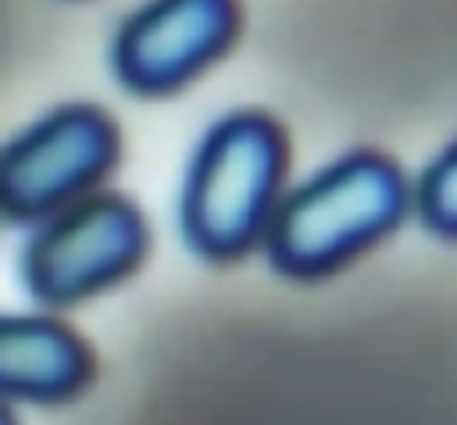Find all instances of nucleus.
I'll return each instance as SVG.
<instances>
[{"label":"nucleus","mask_w":457,"mask_h":425,"mask_svg":"<svg viewBox=\"0 0 457 425\" xmlns=\"http://www.w3.org/2000/svg\"><path fill=\"white\" fill-rule=\"evenodd\" d=\"M93 379L89 343L50 314H4L0 389L7 400L64 404Z\"/></svg>","instance_id":"6"},{"label":"nucleus","mask_w":457,"mask_h":425,"mask_svg":"<svg viewBox=\"0 0 457 425\" xmlns=\"http://www.w3.org/2000/svg\"><path fill=\"white\" fill-rule=\"evenodd\" d=\"M146 246L150 225L139 204L125 193L96 189L25 232L21 286L39 307H71L129 279Z\"/></svg>","instance_id":"4"},{"label":"nucleus","mask_w":457,"mask_h":425,"mask_svg":"<svg viewBox=\"0 0 457 425\" xmlns=\"http://www.w3.org/2000/svg\"><path fill=\"white\" fill-rule=\"evenodd\" d=\"M414 218L439 239H457V136L418 171Z\"/></svg>","instance_id":"7"},{"label":"nucleus","mask_w":457,"mask_h":425,"mask_svg":"<svg viewBox=\"0 0 457 425\" xmlns=\"http://www.w3.org/2000/svg\"><path fill=\"white\" fill-rule=\"evenodd\" d=\"M239 25V0H143L111 36V75L132 96H171L228 54Z\"/></svg>","instance_id":"5"},{"label":"nucleus","mask_w":457,"mask_h":425,"mask_svg":"<svg viewBox=\"0 0 457 425\" xmlns=\"http://www.w3.org/2000/svg\"><path fill=\"white\" fill-rule=\"evenodd\" d=\"M289 136L261 107L218 114L196 139L179 186L182 243L211 264H232L264 243L286 196Z\"/></svg>","instance_id":"1"},{"label":"nucleus","mask_w":457,"mask_h":425,"mask_svg":"<svg viewBox=\"0 0 457 425\" xmlns=\"http://www.w3.org/2000/svg\"><path fill=\"white\" fill-rule=\"evenodd\" d=\"M121 157V129L100 104L64 100L25 121L0 150V214L36 221L104 189Z\"/></svg>","instance_id":"3"},{"label":"nucleus","mask_w":457,"mask_h":425,"mask_svg":"<svg viewBox=\"0 0 457 425\" xmlns=\"http://www.w3.org/2000/svg\"><path fill=\"white\" fill-rule=\"evenodd\" d=\"M414 214V179L382 150L357 146L293 182L261 243L286 279H321L403 225Z\"/></svg>","instance_id":"2"}]
</instances>
